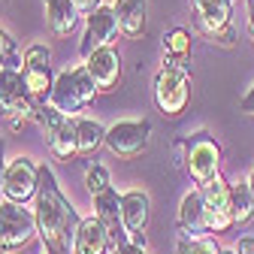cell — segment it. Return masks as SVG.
Segmentation results:
<instances>
[{"label":"cell","instance_id":"obj_30","mask_svg":"<svg viewBox=\"0 0 254 254\" xmlns=\"http://www.w3.org/2000/svg\"><path fill=\"white\" fill-rule=\"evenodd\" d=\"M236 251H239V254H254V236H242V239L236 242Z\"/></svg>","mask_w":254,"mask_h":254},{"label":"cell","instance_id":"obj_8","mask_svg":"<svg viewBox=\"0 0 254 254\" xmlns=\"http://www.w3.org/2000/svg\"><path fill=\"white\" fill-rule=\"evenodd\" d=\"M151 139V121L145 118H121L112 127H106V148L121 157V161H133L148 148Z\"/></svg>","mask_w":254,"mask_h":254},{"label":"cell","instance_id":"obj_24","mask_svg":"<svg viewBox=\"0 0 254 254\" xmlns=\"http://www.w3.org/2000/svg\"><path fill=\"white\" fill-rule=\"evenodd\" d=\"M221 245L215 242V236H188L182 233L176 239V254H218Z\"/></svg>","mask_w":254,"mask_h":254},{"label":"cell","instance_id":"obj_31","mask_svg":"<svg viewBox=\"0 0 254 254\" xmlns=\"http://www.w3.org/2000/svg\"><path fill=\"white\" fill-rule=\"evenodd\" d=\"M245 27H248V40L254 43V0H248V21H245Z\"/></svg>","mask_w":254,"mask_h":254},{"label":"cell","instance_id":"obj_10","mask_svg":"<svg viewBox=\"0 0 254 254\" xmlns=\"http://www.w3.org/2000/svg\"><path fill=\"white\" fill-rule=\"evenodd\" d=\"M37 188H40V164L27 154L12 157L3 173V200L27 203L37 197Z\"/></svg>","mask_w":254,"mask_h":254},{"label":"cell","instance_id":"obj_33","mask_svg":"<svg viewBox=\"0 0 254 254\" xmlns=\"http://www.w3.org/2000/svg\"><path fill=\"white\" fill-rule=\"evenodd\" d=\"M245 182H248V188H251V190H254V170H251V173H248V179H245Z\"/></svg>","mask_w":254,"mask_h":254},{"label":"cell","instance_id":"obj_7","mask_svg":"<svg viewBox=\"0 0 254 254\" xmlns=\"http://www.w3.org/2000/svg\"><path fill=\"white\" fill-rule=\"evenodd\" d=\"M0 112L12 121L37 118V97L27 91V82L15 67H0Z\"/></svg>","mask_w":254,"mask_h":254},{"label":"cell","instance_id":"obj_26","mask_svg":"<svg viewBox=\"0 0 254 254\" xmlns=\"http://www.w3.org/2000/svg\"><path fill=\"white\" fill-rule=\"evenodd\" d=\"M0 67H21V55H18V46L12 40L9 30L0 27Z\"/></svg>","mask_w":254,"mask_h":254},{"label":"cell","instance_id":"obj_5","mask_svg":"<svg viewBox=\"0 0 254 254\" xmlns=\"http://www.w3.org/2000/svg\"><path fill=\"white\" fill-rule=\"evenodd\" d=\"M197 30L212 40L215 46L233 49L236 46V27H233V6L230 0H190Z\"/></svg>","mask_w":254,"mask_h":254},{"label":"cell","instance_id":"obj_2","mask_svg":"<svg viewBox=\"0 0 254 254\" xmlns=\"http://www.w3.org/2000/svg\"><path fill=\"white\" fill-rule=\"evenodd\" d=\"M100 94L97 82L91 79L88 67L82 64V67H70V70H64L55 76V85H52V94H49V103L58 106L61 112H82L85 106L94 103V97Z\"/></svg>","mask_w":254,"mask_h":254},{"label":"cell","instance_id":"obj_4","mask_svg":"<svg viewBox=\"0 0 254 254\" xmlns=\"http://www.w3.org/2000/svg\"><path fill=\"white\" fill-rule=\"evenodd\" d=\"M154 103L167 118H179L190 103V73L185 64L164 61V67L154 76Z\"/></svg>","mask_w":254,"mask_h":254},{"label":"cell","instance_id":"obj_14","mask_svg":"<svg viewBox=\"0 0 254 254\" xmlns=\"http://www.w3.org/2000/svg\"><path fill=\"white\" fill-rule=\"evenodd\" d=\"M148 215H151V200L145 190H124L121 194V221L124 230L136 245H145V227H148Z\"/></svg>","mask_w":254,"mask_h":254},{"label":"cell","instance_id":"obj_3","mask_svg":"<svg viewBox=\"0 0 254 254\" xmlns=\"http://www.w3.org/2000/svg\"><path fill=\"white\" fill-rule=\"evenodd\" d=\"M43 127V139L49 145V151L58 157V161H70V157H79V139H76V124L73 115L61 112L58 106H52L49 100L37 106V118Z\"/></svg>","mask_w":254,"mask_h":254},{"label":"cell","instance_id":"obj_36","mask_svg":"<svg viewBox=\"0 0 254 254\" xmlns=\"http://www.w3.org/2000/svg\"><path fill=\"white\" fill-rule=\"evenodd\" d=\"M115 254H118V248H115Z\"/></svg>","mask_w":254,"mask_h":254},{"label":"cell","instance_id":"obj_17","mask_svg":"<svg viewBox=\"0 0 254 254\" xmlns=\"http://www.w3.org/2000/svg\"><path fill=\"white\" fill-rule=\"evenodd\" d=\"M109 242H112V236L100 224V218L91 215V218L79 221V227L73 233V242H70V251L73 254H109Z\"/></svg>","mask_w":254,"mask_h":254},{"label":"cell","instance_id":"obj_23","mask_svg":"<svg viewBox=\"0 0 254 254\" xmlns=\"http://www.w3.org/2000/svg\"><path fill=\"white\" fill-rule=\"evenodd\" d=\"M230 212L236 224H248L254 218V190L248 182H233L230 185Z\"/></svg>","mask_w":254,"mask_h":254},{"label":"cell","instance_id":"obj_11","mask_svg":"<svg viewBox=\"0 0 254 254\" xmlns=\"http://www.w3.org/2000/svg\"><path fill=\"white\" fill-rule=\"evenodd\" d=\"M21 76L27 82V91L37 97V103H46L49 94H52V85H55V76H52V52L43 43H34V46L24 49Z\"/></svg>","mask_w":254,"mask_h":254},{"label":"cell","instance_id":"obj_19","mask_svg":"<svg viewBox=\"0 0 254 254\" xmlns=\"http://www.w3.org/2000/svg\"><path fill=\"white\" fill-rule=\"evenodd\" d=\"M118 15V27L127 40H139L145 34V21H148V0H115L112 3Z\"/></svg>","mask_w":254,"mask_h":254},{"label":"cell","instance_id":"obj_21","mask_svg":"<svg viewBox=\"0 0 254 254\" xmlns=\"http://www.w3.org/2000/svg\"><path fill=\"white\" fill-rule=\"evenodd\" d=\"M73 124H76V139H79V154H82V157H91L94 151L106 142V127H103L97 118L73 115Z\"/></svg>","mask_w":254,"mask_h":254},{"label":"cell","instance_id":"obj_34","mask_svg":"<svg viewBox=\"0 0 254 254\" xmlns=\"http://www.w3.org/2000/svg\"><path fill=\"white\" fill-rule=\"evenodd\" d=\"M218 254H239V251H236V248H221Z\"/></svg>","mask_w":254,"mask_h":254},{"label":"cell","instance_id":"obj_28","mask_svg":"<svg viewBox=\"0 0 254 254\" xmlns=\"http://www.w3.org/2000/svg\"><path fill=\"white\" fill-rule=\"evenodd\" d=\"M239 112H245V115H254V85L245 91V97L239 100Z\"/></svg>","mask_w":254,"mask_h":254},{"label":"cell","instance_id":"obj_20","mask_svg":"<svg viewBox=\"0 0 254 254\" xmlns=\"http://www.w3.org/2000/svg\"><path fill=\"white\" fill-rule=\"evenodd\" d=\"M43 3H46V24L55 37H70L79 27L82 12L73 0H43Z\"/></svg>","mask_w":254,"mask_h":254},{"label":"cell","instance_id":"obj_1","mask_svg":"<svg viewBox=\"0 0 254 254\" xmlns=\"http://www.w3.org/2000/svg\"><path fill=\"white\" fill-rule=\"evenodd\" d=\"M34 215H37V236L43 239L49 254H70L73 233L79 227V215L73 203L64 197V190L52 173V167H40V188L34 197Z\"/></svg>","mask_w":254,"mask_h":254},{"label":"cell","instance_id":"obj_35","mask_svg":"<svg viewBox=\"0 0 254 254\" xmlns=\"http://www.w3.org/2000/svg\"><path fill=\"white\" fill-rule=\"evenodd\" d=\"M0 254H6V251H0Z\"/></svg>","mask_w":254,"mask_h":254},{"label":"cell","instance_id":"obj_13","mask_svg":"<svg viewBox=\"0 0 254 254\" xmlns=\"http://www.w3.org/2000/svg\"><path fill=\"white\" fill-rule=\"evenodd\" d=\"M118 15L112 6H97V9H91L88 18H85V30H82V43H79V55L88 58L94 49H100V46H109L115 37H118Z\"/></svg>","mask_w":254,"mask_h":254},{"label":"cell","instance_id":"obj_6","mask_svg":"<svg viewBox=\"0 0 254 254\" xmlns=\"http://www.w3.org/2000/svg\"><path fill=\"white\" fill-rule=\"evenodd\" d=\"M37 236V215L24 203L0 200V251H18Z\"/></svg>","mask_w":254,"mask_h":254},{"label":"cell","instance_id":"obj_22","mask_svg":"<svg viewBox=\"0 0 254 254\" xmlns=\"http://www.w3.org/2000/svg\"><path fill=\"white\" fill-rule=\"evenodd\" d=\"M164 58L173 61V64H185L190 58V49H194V37H190V30L185 27H173L164 34Z\"/></svg>","mask_w":254,"mask_h":254},{"label":"cell","instance_id":"obj_27","mask_svg":"<svg viewBox=\"0 0 254 254\" xmlns=\"http://www.w3.org/2000/svg\"><path fill=\"white\" fill-rule=\"evenodd\" d=\"M115 248H118V254H145V245H136L133 239H124Z\"/></svg>","mask_w":254,"mask_h":254},{"label":"cell","instance_id":"obj_18","mask_svg":"<svg viewBox=\"0 0 254 254\" xmlns=\"http://www.w3.org/2000/svg\"><path fill=\"white\" fill-rule=\"evenodd\" d=\"M179 230L188 233V236H212L200 188L188 190V194L182 197V203H179Z\"/></svg>","mask_w":254,"mask_h":254},{"label":"cell","instance_id":"obj_29","mask_svg":"<svg viewBox=\"0 0 254 254\" xmlns=\"http://www.w3.org/2000/svg\"><path fill=\"white\" fill-rule=\"evenodd\" d=\"M3 173H6V142L0 136V200H3Z\"/></svg>","mask_w":254,"mask_h":254},{"label":"cell","instance_id":"obj_12","mask_svg":"<svg viewBox=\"0 0 254 254\" xmlns=\"http://www.w3.org/2000/svg\"><path fill=\"white\" fill-rule=\"evenodd\" d=\"M200 194H203V206H206V221H209V230L212 236L218 233H227L236 221H233V212H230V185L215 176L212 182L200 185Z\"/></svg>","mask_w":254,"mask_h":254},{"label":"cell","instance_id":"obj_15","mask_svg":"<svg viewBox=\"0 0 254 254\" xmlns=\"http://www.w3.org/2000/svg\"><path fill=\"white\" fill-rule=\"evenodd\" d=\"M85 67H88L91 79L97 82L100 91H115L121 85V55H118V49L112 43L94 49L85 58Z\"/></svg>","mask_w":254,"mask_h":254},{"label":"cell","instance_id":"obj_25","mask_svg":"<svg viewBox=\"0 0 254 254\" xmlns=\"http://www.w3.org/2000/svg\"><path fill=\"white\" fill-rule=\"evenodd\" d=\"M109 185H112V179H109V170H106L103 164H91V167L85 170V188H88L91 197L100 194V190H106Z\"/></svg>","mask_w":254,"mask_h":254},{"label":"cell","instance_id":"obj_9","mask_svg":"<svg viewBox=\"0 0 254 254\" xmlns=\"http://www.w3.org/2000/svg\"><path fill=\"white\" fill-rule=\"evenodd\" d=\"M182 161H185V170L190 179L197 185H206L215 176H221V145L206 130H200V133H194V139L185 142Z\"/></svg>","mask_w":254,"mask_h":254},{"label":"cell","instance_id":"obj_16","mask_svg":"<svg viewBox=\"0 0 254 254\" xmlns=\"http://www.w3.org/2000/svg\"><path fill=\"white\" fill-rule=\"evenodd\" d=\"M94 215L100 218V224L106 227V233L112 236V242H124V239H130L124 230V221H121V194L109 185L106 190H100V194H94Z\"/></svg>","mask_w":254,"mask_h":254},{"label":"cell","instance_id":"obj_32","mask_svg":"<svg viewBox=\"0 0 254 254\" xmlns=\"http://www.w3.org/2000/svg\"><path fill=\"white\" fill-rule=\"evenodd\" d=\"M73 3L79 6V12H91V9L100 6V0H73Z\"/></svg>","mask_w":254,"mask_h":254}]
</instances>
